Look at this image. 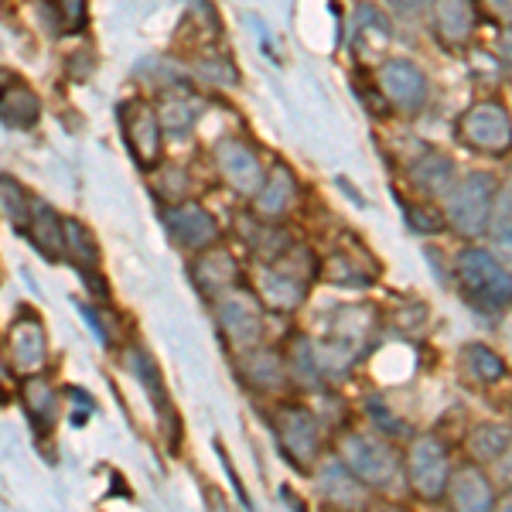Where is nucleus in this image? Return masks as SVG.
<instances>
[{
  "mask_svg": "<svg viewBox=\"0 0 512 512\" xmlns=\"http://www.w3.org/2000/svg\"><path fill=\"white\" fill-rule=\"evenodd\" d=\"M373 82L386 106L400 117H417L431 99V79L414 59H383L376 65Z\"/></svg>",
  "mask_w": 512,
  "mask_h": 512,
  "instance_id": "nucleus-8",
  "label": "nucleus"
},
{
  "mask_svg": "<svg viewBox=\"0 0 512 512\" xmlns=\"http://www.w3.org/2000/svg\"><path fill=\"white\" fill-rule=\"evenodd\" d=\"M482 7L492 14L495 21L512 24V0H482Z\"/></svg>",
  "mask_w": 512,
  "mask_h": 512,
  "instance_id": "nucleus-36",
  "label": "nucleus"
},
{
  "mask_svg": "<svg viewBox=\"0 0 512 512\" xmlns=\"http://www.w3.org/2000/svg\"><path fill=\"white\" fill-rule=\"evenodd\" d=\"M158 117H161V127L175 130V134H185V130L192 127V106H185V96L164 99L158 106Z\"/></svg>",
  "mask_w": 512,
  "mask_h": 512,
  "instance_id": "nucleus-32",
  "label": "nucleus"
},
{
  "mask_svg": "<svg viewBox=\"0 0 512 512\" xmlns=\"http://www.w3.org/2000/svg\"><path fill=\"white\" fill-rule=\"evenodd\" d=\"M332 454L373 495H407L403 444L376 431V427L342 424L332 434Z\"/></svg>",
  "mask_w": 512,
  "mask_h": 512,
  "instance_id": "nucleus-1",
  "label": "nucleus"
},
{
  "mask_svg": "<svg viewBox=\"0 0 512 512\" xmlns=\"http://www.w3.org/2000/svg\"><path fill=\"white\" fill-rule=\"evenodd\" d=\"M458 366L461 373H465L468 379H472L475 386H499L509 379V362L502 352H495L492 345L485 342H465L458 349Z\"/></svg>",
  "mask_w": 512,
  "mask_h": 512,
  "instance_id": "nucleus-23",
  "label": "nucleus"
},
{
  "mask_svg": "<svg viewBox=\"0 0 512 512\" xmlns=\"http://www.w3.org/2000/svg\"><path fill=\"white\" fill-rule=\"evenodd\" d=\"M297 202V178L287 164H274L263 178V188L253 198V212L260 222L284 219Z\"/></svg>",
  "mask_w": 512,
  "mask_h": 512,
  "instance_id": "nucleus-22",
  "label": "nucleus"
},
{
  "mask_svg": "<svg viewBox=\"0 0 512 512\" xmlns=\"http://www.w3.org/2000/svg\"><path fill=\"white\" fill-rule=\"evenodd\" d=\"M0 209L7 212V219L14 222V226H24L28 222V212H31V198L24 195L21 185H14L11 178H0Z\"/></svg>",
  "mask_w": 512,
  "mask_h": 512,
  "instance_id": "nucleus-31",
  "label": "nucleus"
},
{
  "mask_svg": "<svg viewBox=\"0 0 512 512\" xmlns=\"http://www.w3.org/2000/svg\"><path fill=\"white\" fill-rule=\"evenodd\" d=\"M62 236H65V250L72 253V263H76V267L86 277H93L96 267H99V246H96L93 233H89V229L82 226V222L65 219L62 222Z\"/></svg>",
  "mask_w": 512,
  "mask_h": 512,
  "instance_id": "nucleus-28",
  "label": "nucleus"
},
{
  "mask_svg": "<svg viewBox=\"0 0 512 512\" xmlns=\"http://www.w3.org/2000/svg\"><path fill=\"white\" fill-rule=\"evenodd\" d=\"M400 209H403V219H407V226L414 229L417 236H441V233H448V222H444L441 202H427V198H407V202H400Z\"/></svg>",
  "mask_w": 512,
  "mask_h": 512,
  "instance_id": "nucleus-30",
  "label": "nucleus"
},
{
  "mask_svg": "<svg viewBox=\"0 0 512 512\" xmlns=\"http://www.w3.org/2000/svg\"><path fill=\"white\" fill-rule=\"evenodd\" d=\"M123 137H127V147L140 168H158L164 154V127L158 117V106H151L147 99H130L123 106Z\"/></svg>",
  "mask_w": 512,
  "mask_h": 512,
  "instance_id": "nucleus-10",
  "label": "nucleus"
},
{
  "mask_svg": "<svg viewBox=\"0 0 512 512\" xmlns=\"http://www.w3.org/2000/svg\"><path fill=\"white\" fill-rule=\"evenodd\" d=\"M454 140L478 158H509L512 154V110L506 99L482 96L454 117Z\"/></svg>",
  "mask_w": 512,
  "mask_h": 512,
  "instance_id": "nucleus-6",
  "label": "nucleus"
},
{
  "mask_svg": "<svg viewBox=\"0 0 512 512\" xmlns=\"http://www.w3.org/2000/svg\"><path fill=\"white\" fill-rule=\"evenodd\" d=\"M407 181L417 188L427 202H441L448 188L458 181V164L451 154L437 151V147H424L414 161L407 164Z\"/></svg>",
  "mask_w": 512,
  "mask_h": 512,
  "instance_id": "nucleus-20",
  "label": "nucleus"
},
{
  "mask_svg": "<svg viewBox=\"0 0 512 512\" xmlns=\"http://www.w3.org/2000/svg\"><path fill=\"white\" fill-rule=\"evenodd\" d=\"M38 113H41V103L28 86L11 79L0 89V120H4L7 127H31V123L38 120Z\"/></svg>",
  "mask_w": 512,
  "mask_h": 512,
  "instance_id": "nucleus-27",
  "label": "nucleus"
},
{
  "mask_svg": "<svg viewBox=\"0 0 512 512\" xmlns=\"http://www.w3.org/2000/svg\"><path fill=\"white\" fill-rule=\"evenodd\" d=\"M216 168H219L222 181L243 198H256V192L263 188V178H267V171H263V164L256 158L253 147L236 137L222 140L216 147Z\"/></svg>",
  "mask_w": 512,
  "mask_h": 512,
  "instance_id": "nucleus-14",
  "label": "nucleus"
},
{
  "mask_svg": "<svg viewBox=\"0 0 512 512\" xmlns=\"http://www.w3.org/2000/svg\"><path fill=\"white\" fill-rule=\"evenodd\" d=\"M489 246L506 260V267L512 270V178L499 181V195L492 205V219H489Z\"/></svg>",
  "mask_w": 512,
  "mask_h": 512,
  "instance_id": "nucleus-26",
  "label": "nucleus"
},
{
  "mask_svg": "<svg viewBox=\"0 0 512 512\" xmlns=\"http://www.w3.org/2000/svg\"><path fill=\"white\" fill-rule=\"evenodd\" d=\"M393 31H390V21L386 14L379 11L373 4H359L352 14V45L366 55H379L386 45H390Z\"/></svg>",
  "mask_w": 512,
  "mask_h": 512,
  "instance_id": "nucleus-24",
  "label": "nucleus"
},
{
  "mask_svg": "<svg viewBox=\"0 0 512 512\" xmlns=\"http://www.w3.org/2000/svg\"><path fill=\"white\" fill-rule=\"evenodd\" d=\"M0 379H4V366H0Z\"/></svg>",
  "mask_w": 512,
  "mask_h": 512,
  "instance_id": "nucleus-40",
  "label": "nucleus"
},
{
  "mask_svg": "<svg viewBox=\"0 0 512 512\" xmlns=\"http://www.w3.org/2000/svg\"><path fill=\"white\" fill-rule=\"evenodd\" d=\"M499 65H502V72H506V79H512V24L499 41Z\"/></svg>",
  "mask_w": 512,
  "mask_h": 512,
  "instance_id": "nucleus-37",
  "label": "nucleus"
},
{
  "mask_svg": "<svg viewBox=\"0 0 512 512\" xmlns=\"http://www.w3.org/2000/svg\"><path fill=\"white\" fill-rule=\"evenodd\" d=\"M250 291L260 297L267 315H294V311H301L304 301H308L311 280L280 267V263H260Z\"/></svg>",
  "mask_w": 512,
  "mask_h": 512,
  "instance_id": "nucleus-11",
  "label": "nucleus"
},
{
  "mask_svg": "<svg viewBox=\"0 0 512 512\" xmlns=\"http://www.w3.org/2000/svg\"><path fill=\"white\" fill-rule=\"evenodd\" d=\"M11 359L14 369L24 376H38L48 362V338H45V325L31 308L21 311V318L14 321L11 328Z\"/></svg>",
  "mask_w": 512,
  "mask_h": 512,
  "instance_id": "nucleus-21",
  "label": "nucleus"
},
{
  "mask_svg": "<svg viewBox=\"0 0 512 512\" xmlns=\"http://www.w3.org/2000/svg\"><path fill=\"white\" fill-rule=\"evenodd\" d=\"M431 31L437 45L465 48L478 31V0H431Z\"/></svg>",
  "mask_w": 512,
  "mask_h": 512,
  "instance_id": "nucleus-17",
  "label": "nucleus"
},
{
  "mask_svg": "<svg viewBox=\"0 0 512 512\" xmlns=\"http://www.w3.org/2000/svg\"><path fill=\"white\" fill-rule=\"evenodd\" d=\"M62 24L69 31H79L86 24V0H62Z\"/></svg>",
  "mask_w": 512,
  "mask_h": 512,
  "instance_id": "nucleus-33",
  "label": "nucleus"
},
{
  "mask_svg": "<svg viewBox=\"0 0 512 512\" xmlns=\"http://www.w3.org/2000/svg\"><path fill=\"white\" fill-rule=\"evenodd\" d=\"M21 233L31 239L45 256H59L65 250V236H62V222L48 209L45 202L31 198V212H28V222L21 226Z\"/></svg>",
  "mask_w": 512,
  "mask_h": 512,
  "instance_id": "nucleus-25",
  "label": "nucleus"
},
{
  "mask_svg": "<svg viewBox=\"0 0 512 512\" xmlns=\"http://www.w3.org/2000/svg\"><path fill=\"white\" fill-rule=\"evenodd\" d=\"M512 448V424L509 420H475L458 444V454L482 468H495Z\"/></svg>",
  "mask_w": 512,
  "mask_h": 512,
  "instance_id": "nucleus-18",
  "label": "nucleus"
},
{
  "mask_svg": "<svg viewBox=\"0 0 512 512\" xmlns=\"http://www.w3.org/2000/svg\"><path fill=\"white\" fill-rule=\"evenodd\" d=\"M492 512H512V485L499 489V499H495V509Z\"/></svg>",
  "mask_w": 512,
  "mask_h": 512,
  "instance_id": "nucleus-38",
  "label": "nucleus"
},
{
  "mask_svg": "<svg viewBox=\"0 0 512 512\" xmlns=\"http://www.w3.org/2000/svg\"><path fill=\"white\" fill-rule=\"evenodd\" d=\"M451 284L478 318H506L512 311V270L485 243H465L451 256Z\"/></svg>",
  "mask_w": 512,
  "mask_h": 512,
  "instance_id": "nucleus-2",
  "label": "nucleus"
},
{
  "mask_svg": "<svg viewBox=\"0 0 512 512\" xmlns=\"http://www.w3.org/2000/svg\"><path fill=\"white\" fill-rule=\"evenodd\" d=\"M321 512H342V509H321Z\"/></svg>",
  "mask_w": 512,
  "mask_h": 512,
  "instance_id": "nucleus-39",
  "label": "nucleus"
},
{
  "mask_svg": "<svg viewBox=\"0 0 512 512\" xmlns=\"http://www.w3.org/2000/svg\"><path fill=\"white\" fill-rule=\"evenodd\" d=\"M164 226H168V233L175 236L178 246H185L192 253L219 243V226L212 219V212L202 209L198 202H188V198L164 209Z\"/></svg>",
  "mask_w": 512,
  "mask_h": 512,
  "instance_id": "nucleus-16",
  "label": "nucleus"
},
{
  "mask_svg": "<svg viewBox=\"0 0 512 512\" xmlns=\"http://www.w3.org/2000/svg\"><path fill=\"white\" fill-rule=\"evenodd\" d=\"M236 376L243 379L253 393H284L287 386H291L284 349L267 345V342L236 355Z\"/></svg>",
  "mask_w": 512,
  "mask_h": 512,
  "instance_id": "nucleus-15",
  "label": "nucleus"
},
{
  "mask_svg": "<svg viewBox=\"0 0 512 512\" xmlns=\"http://www.w3.org/2000/svg\"><path fill=\"white\" fill-rule=\"evenodd\" d=\"M315 489L321 509H342V512H366V506L373 502V492L355 478L332 451L325 454V461L315 468Z\"/></svg>",
  "mask_w": 512,
  "mask_h": 512,
  "instance_id": "nucleus-12",
  "label": "nucleus"
},
{
  "mask_svg": "<svg viewBox=\"0 0 512 512\" xmlns=\"http://www.w3.org/2000/svg\"><path fill=\"white\" fill-rule=\"evenodd\" d=\"M366 512H417V509L410 502H403V495H373Z\"/></svg>",
  "mask_w": 512,
  "mask_h": 512,
  "instance_id": "nucleus-34",
  "label": "nucleus"
},
{
  "mask_svg": "<svg viewBox=\"0 0 512 512\" xmlns=\"http://www.w3.org/2000/svg\"><path fill=\"white\" fill-rule=\"evenodd\" d=\"M495 499H499V485H495L489 468L475 465V461L458 454L441 506L448 512H492Z\"/></svg>",
  "mask_w": 512,
  "mask_h": 512,
  "instance_id": "nucleus-9",
  "label": "nucleus"
},
{
  "mask_svg": "<svg viewBox=\"0 0 512 512\" xmlns=\"http://www.w3.org/2000/svg\"><path fill=\"white\" fill-rule=\"evenodd\" d=\"M499 195V178L492 171H465L441 198V212L448 222V233H454L461 243H478L489 233L492 205Z\"/></svg>",
  "mask_w": 512,
  "mask_h": 512,
  "instance_id": "nucleus-5",
  "label": "nucleus"
},
{
  "mask_svg": "<svg viewBox=\"0 0 512 512\" xmlns=\"http://www.w3.org/2000/svg\"><path fill=\"white\" fill-rule=\"evenodd\" d=\"M212 304H216L219 332L236 355L267 342V308H263L260 297L250 287H236V291L222 294Z\"/></svg>",
  "mask_w": 512,
  "mask_h": 512,
  "instance_id": "nucleus-7",
  "label": "nucleus"
},
{
  "mask_svg": "<svg viewBox=\"0 0 512 512\" xmlns=\"http://www.w3.org/2000/svg\"><path fill=\"white\" fill-rule=\"evenodd\" d=\"M379 277L376 263L369 260V253L362 250L359 256L349 253L345 246H335L328 256H321V270L318 280L328 287H342V291H366L373 287Z\"/></svg>",
  "mask_w": 512,
  "mask_h": 512,
  "instance_id": "nucleus-19",
  "label": "nucleus"
},
{
  "mask_svg": "<svg viewBox=\"0 0 512 512\" xmlns=\"http://www.w3.org/2000/svg\"><path fill=\"white\" fill-rule=\"evenodd\" d=\"M188 277H192L195 291L209 301H219L222 294L243 287V267L226 246H209V250H198L192 267H188Z\"/></svg>",
  "mask_w": 512,
  "mask_h": 512,
  "instance_id": "nucleus-13",
  "label": "nucleus"
},
{
  "mask_svg": "<svg viewBox=\"0 0 512 512\" xmlns=\"http://www.w3.org/2000/svg\"><path fill=\"white\" fill-rule=\"evenodd\" d=\"M454 444L437 431H414L403 441V482L407 499L420 506H441L448 478L454 472Z\"/></svg>",
  "mask_w": 512,
  "mask_h": 512,
  "instance_id": "nucleus-4",
  "label": "nucleus"
},
{
  "mask_svg": "<svg viewBox=\"0 0 512 512\" xmlns=\"http://www.w3.org/2000/svg\"><path fill=\"white\" fill-rule=\"evenodd\" d=\"M270 431L284 461L297 475H315V468L332 451V434L325 427V417L311 410L304 400H280L270 410Z\"/></svg>",
  "mask_w": 512,
  "mask_h": 512,
  "instance_id": "nucleus-3",
  "label": "nucleus"
},
{
  "mask_svg": "<svg viewBox=\"0 0 512 512\" xmlns=\"http://www.w3.org/2000/svg\"><path fill=\"white\" fill-rule=\"evenodd\" d=\"M396 18H417L424 11V0H386Z\"/></svg>",
  "mask_w": 512,
  "mask_h": 512,
  "instance_id": "nucleus-35",
  "label": "nucleus"
},
{
  "mask_svg": "<svg viewBox=\"0 0 512 512\" xmlns=\"http://www.w3.org/2000/svg\"><path fill=\"white\" fill-rule=\"evenodd\" d=\"M24 410H28V417L35 420L38 427H48L52 431L55 424V414H59V400H55V390L45 383L41 376H28L24 379Z\"/></svg>",
  "mask_w": 512,
  "mask_h": 512,
  "instance_id": "nucleus-29",
  "label": "nucleus"
}]
</instances>
